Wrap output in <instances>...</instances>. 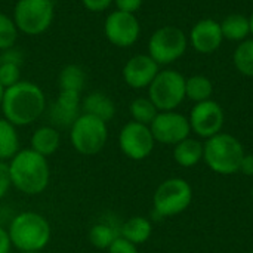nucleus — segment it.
<instances>
[{
    "mask_svg": "<svg viewBox=\"0 0 253 253\" xmlns=\"http://www.w3.org/2000/svg\"><path fill=\"white\" fill-rule=\"evenodd\" d=\"M148 98L159 111H173L185 99V77L176 70H160L148 86Z\"/></svg>",
    "mask_w": 253,
    "mask_h": 253,
    "instance_id": "7",
    "label": "nucleus"
},
{
    "mask_svg": "<svg viewBox=\"0 0 253 253\" xmlns=\"http://www.w3.org/2000/svg\"><path fill=\"white\" fill-rule=\"evenodd\" d=\"M19 150H21V139H19L18 127L1 116L0 117V160L9 162Z\"/></svg>",
    "mask_w": 253,
    "mask_h": 253,
    "instance_id": "23",
    "label": "nucleus"
},
{
    "mask_svg": "<svg viewBox=\"0 0 253 253\" xmlns=\"http://www.w3.org/2000/svg\"><path fill=\"white\" fill-rule=\"evenodd\" d=\"M21 67L12 62H0V84L7 89L21 82Z\"/></svg>",
    "mask_w": 253,
    "mask_h": 253,
    "instance_id": "29",
    "label": "nucleus"
},
{
    "mask_svg": "<svg viewBox=\"0 0 253 253\" xmlns=\"http://www.w3.org/2000/svg\"><path fill=\"white\" fill-rule=\"evenodd\" d=\"M129 113H130V117L133 122L150 126L153 123V120L156 119V116L159 114V110L151 102V99L148 96L147 98L141 96V98H135L130 102Z\"/></svg>",
    "mask_w": 253,
    "mask_h": 253,
    "instance_id": "27",
    "label": "nucleus"
},
{
    "mask_svg": "<svg viewBox=\"0 0 253 253\" xmlns=\"http://www.w3.org/2000/svg\"><path fill=\"white\" fill-rule=\"evenodd\" d=\"M107 253H139L138 252V246L130 243L129 240H126L125 237L119 236L111 246L107 249Z\"/></svg>",
    "mask_w": 253,
    "mask_h": 253,
    "instance_id": "30",
    "label": "nucleus"
},
{
    "mask_svg": "<svg viewBox=\"0 0 253 253\" xmlns=\"http://www.w3.org/2000/svg\"><path fill=\"white\" fill-rule=\"evenodd\" d=\"M47 108L46 96L42 87L33 82L21 80L16 84L4 89L1 113L16 127L36 123Z\"/></svg>",
    "mask_w": 253,
    "mask_h": 253,
    "instance_id": "1",
    "label": "nucleus"
},
{
    "mask_svg": "<svg viewBox=\"0 0 253 253\" xmlns=\"http://www.w3.org/2000/svg\"><path fill=\"white\" fill-rule=\"evenodd\" d=\"M203 160L208 168L218 175H234L240 170L245 157L243 144L233 135L219 132L203 144Z\"/></svg>",
    "mask_w": 253,
    "mask_h": 253,
    "instance_id": "4",
    "label": "nucleus"
},
{
    "mask_svg": "<svg viewBox=\"0 0 253 253\" xmlns=\"http://www.w3.org/2000/svg\"><path fill=\"white\" fill-rule=\"evenodd\" d=\"M188 47V36L178 27L157 28L148 40V55L159 64L168 65L184 56Z\"/></svg>",
    "mask_w": 253,
    "mask_h": 253,
    "instance_id": "9",
    "label": "nucleus"
},
{
    "mask_svg": "<svg viewBox=\"0 0 253 253\" xmlns=\"http://www.w3.org/2000/svg\"><path fill=\"white\" fill-rule=\"evenodd\" d=\"M61 147V133L59 129H56L52 125H43L39 126L30 136V147L33 151L43 157L53 156Z\"/></svg>",
    "mask_w": 253,
    "mask_h": 253,
    "instance_id": "17",
    "label": "nucleus"
},
{
    "mask_svg": "<svg viewBox=\"0 0 253 253\" xmlns=\"http://www.w3.org/2000/svg\"><path fill=\"white\" fill-rule=\"evenodd\" d=\"M213 84L209 77L196 74L185 79V98L193 101L194 104L212 99Z\"/></svg>",
    "mask_w": 253,
    "mask_h": 253,
    "instance_id": "25",
    "label": "nucleus"
},
{
    "mask_svg": "<svg viewBox=\"0 0 253 253\" xmlns=\"http://www.w3.org/2000/svg\"><path fill=\"white\" fill-rule=\"evenodd\" d=\"M82 113L101 119L108 123L116 116V104L114 101L104 92H90L82 99Z\"/></svg>",
    "mask_w": 253,
    "mask_h": 253,
    "instance_id": "18",
    "label": "nucleus"
},
{
    "mask_svg": "<svg viewBox=\"0 0 253 253\" xmlns=\"http://www.w3.org/2000/svg\"><path fill=\"white\" fill-rule=\"evenodd\" d=\"M82 114V93L59 90L55 101L47 108L49 125L56 129H70Z\"/></svg>",
    "mask_w": 253,
    "mask_h": 253,
    "instance_id": "14",
    "label": "nucleus"
},
{
    "mask_svg": "<svg viewBox=\"0 0 253 253\" xmlns=\"http://www.w3.org/2000/svg\"><path fill=\"white\" fill-rule=\"evenodd\" d=\"M251 253H253V251H252V252H251Z\"/></svg>",
    "mask_w": 253,
    "mask_h": 253,
    "instance_id": "41",
    "label": "nucleus"
},
{
    "mask_svg": "<svg viewBox=\"0 0 253 253\" xmlns=\"http://www.w3.org/2000/svg\"><path fill=\"white\" fill-rule=\"evenodd\" d=\"M160 65L148 55L138 53L123 67V80L132 89H145L159 74Z\"/></svg>",
    "mask_w": 253,
    "mask_h": 253,
    "instance_id": "15",
    "label": "nucleus"
},
{
    "mask_svg": "<svg viewBox=\"0 0 253 253\" xmlns=\"http://www.w3.org/2000/svg\"><path fill=\"white\" fill-rule=\"evenodd\" d=\"M233 62L240 74L253 77V37L239 43L233 53Z\"/></svg>",
    "mask_w": 253,
    "mask_h": 253,
    "instance_id": "26",
    "label": "nucleus"
},
{
    "mask_svg": "<svg viewBox=\"0 0 253 253\" xmlns=\"http://www.w3.org/2000/svg\"><path fill=\"white\" fill-rule=\"evenodd\" d=\"M10 188H12V182H10V176H9L7 162L0 160V200L3 197H6V194L9 193Z\"/></svg>",
    "mask_w": 253,
    "mask_h": 253,
    "instance_id": "31",
    "label": "nucleus"
},
{
    "mask_svg": "<svg viewBox=\"0 0 253 253\" xmlns=\"http://www.w3.org/2000/svg\"><path fill=\"white\" fill-rule=\"evenodd\" d=\"M10 251H12V243L7 228L0 225V253H10Z\"/></svg>",
    "mask_w": 253,
    "mask_h": 253,
    "instance_id": "35",
    "label": "nucleus"
},
{
    "mask_svg": "<svg viewBox=\"0 0 253 253\" xmlns=\"http://www.w3.org/2000/svg\"><path fill=\"white\" fill-rule=\"evenodd\" d=\"M221 31L224 36V40L231 42H243L249 39L251 33V21L249 16L243 13H230L227 15L221 22Z\"/></svg>",
    "mask_w": 253,
    "mask_h": 253,
    "instance_id": "21",
    "label": "nucleus"
},
{
    "mask_svg": "<svg viewBox=\"0 0 253 253\" xmlns=\"http://www.w3.org/2000/svg\"><path fill=\"white\" fill-rule=\"evenodd\" d=\"M0 62H12V64H18V65H22L24 64V55L21 50L15 49L13 46L3 50L0 53Z\"/></svg>",
    "mask_w": 253,
    "mask_h": 253,
    "instance_id": "32",
    "label": "nucleus"
},
{
    "mask_svg": "<svg viewBox=\"0 0 253 253\" xmlns=\"http://www.w3.org/2000/svg\"><path fill=\"white\" fill-rule=\"evenodd\" d=\"M249 21H251V33H252V36H253V12H252V15L249 16Z\"/></svg>",
    "mask_w": 253,
    "mask_h": 253,
    "instance_id": "38",
    "label": "nucleus"
},
{
    "mask_svg": "<svg viewBox=\"0 0 253 253\" xmlns=\"http://www.w3.org/2000/svg\"><path fill=\"white\" fill-rule=\"evenodd\" d=\"M108 141V123L82 113L70 127L71 147L82 156H95Z\"/></svg>",
    "mask_w": 253,
    "mask_h": 253,
    "instance_id": "6",
    "label": "nucleus"
},
{
    "mask_svg": "<svg viewBox=\"0 0 253 253\" xmlns=\"http://www.w3.org/2000/svg\"><path fill=\"white\" fill-rule=\"evenodd\" d=\"M205 147L194 138H187L173 147V159L181 168H193L203 160Z\"/></svg>",
    "mask_w": 253,
    "mask_h": 253,
    "instance_id": "22",
    "label": "nucleus"
},
{
    "mask_svg": "<svg viewBox=\"0 0 253 253\" xmlns=\"http://www.w3.org/2000/svg\"><path fill=\"white\" fill-rule=\"evenodd\" d=\"M151 234L153 224L145 216H132L120 225V236L136 246L147 243Z\"/></svg>",
    "mask_w": 253,
    "mask_h": 253,
    "instance_id": "20",
    "label": "nucleus"
},
{
    "mask_svg": "<svg viewBox=\"0 0 253 253\" xmlns=\"http://www.w3.org/2000/svg\"><path fill=\"white\" fill-rule=\"evenodd\" d=\"M104 34L111 44L117 47H129L139 39L141 25L135 13L114 10L105 19Z\"/></svg>",
    "mask_w": 253,
    "mask_h": 253,
    "instance_id": "13",
    "label": "nucleus"
},
{
    "mask_svg": "<svg viewBox=\"0 0 253 253\" xmlns=\"http://www.w3.org/2000/svg\"><path fill=\"white\" fill-rule=\"evenodd\" d=\"M84 84H86V73L80 65L68 64L59 71V76H58L59 90L82 93L84 89Z\"/></svg>",
    "mask_w": 253,
    "mask_h": 253,
    "instance_id": "24",
    "label": "nucleus"
},
{
    "mask_svg": "<svg viewBox=\"0 0 253 253\" xmlns=\"http://www.w3.org/2000/svg\"><path fill=\"white\" fill-rule=\"evenodd\" d=\"M188 122L191 126V132H194L200 138L209 139L222 130L225 114H224L222 107L216 101L208 99V101L194 104V107L191 108Z\"/></svg>",
    "mask_w": 253,
    "mask_h": 253,
    "instance_id": "12",
    "label": "nucleus"
},
{
    "mask_svg": "<svg viewBox=\"0 0 253 253\" xmlns=\"http://www.w3.org/2000/svg\"><path fill=\"white\" fill-rule=\"evenodd\" d=\"M19 253H43V252H19Z\"/></svg>",
    "mask_w": 253,
    "mask_h": 253,
    "instance_id": "39",
    "label": "nucleus"
},
{
    "mask_svg": "<svg viewBox=\"0 0 253 253\" xmlns=\"http://www.w3.org/2000/svg\"><path fill=\"white\" fill-rule=\"evenodd\" d=\"M53 15L55 4L52 0H18L12 19L18 31L27 36H37L50 27Z\"/></svg>",
    "mask_w": 253,
    "mask_h": 253,
    "instance_id": "8",
    "label": "nucleus"
},
{
    "mask_svg": "<svg viewBox=\"0 0 253 253\" xmlns=\"http://www.w3.org/2000/svg\"><path fill=\"white\" fill-rule=\"evenodd\" d=\"M114 0H82L83 6L90 12H102L110 7Z\"/></svg>",
    "mask_w": 253,
    "mask_h": 253,
    "instance_id": "34",
    "label": "nucleus"
},
{
    "mask_svg": "<svg viewBox=\"0 0 253 253\" xmlns=\"http://www.w3.org/2000/svg\"><path fill=\"white\" fill-rule=\"evenodd\" d=\"M7 233L12 248L18 252H43L52 239V227L47 218L33 211L13 215Z\"/></svg>",
    "mask_w": 253,
    "mask_h": 253,
    "instance_id": "3",
    "label": "nucleus"
},
{
    "mask_svg": "<svg viewBox=\"0 0 253 253\" xmlns=\"http://www.w3.org/2000/svg\"><path fill=\"white\" fill-rule=\"evenodd\" d=\"M12 187L24 196L42 194L50 182V166L46 157L31 148H21L9 162Z\"/></svg>",
    "mask_w": 253,
    "mask_h": 253,
    "instance_id": "2",
    "label": "nucleus"
},
{
    "mask_svg": "<svg viewBox=\"0 0 253 253\" xmlns=\"http://www.w3.org/2000/svg\"><path fill=\"white\" fill-rule=\"evenodd\" d=\"M156 141L151 133L150 126L136 123L133 120L127 122L119 133V148L130 160L141 162L151 156Z\"/></svg>",
    "mask_w": 253,
    "mask_h": 253,
    "instance_id": "10",
    "label": "nucleus"
},
{
    "mask_svg": "<svg viewBox=\"0 0 253 253\" xmlns=\"http://www.w3.org/2000/svg\"><path fill=\"white\" fill-rule=\"evenodd\" d=\"M224 42V36L221 31V25L216 19L203 18L197 21L188 34V43L199 53H213L221 47Z\"/></svg>",
    "mask_w": 253,
    "mask_h": 253,
    "instance_id": "16",
    "label": "nucleus"
},
{
    "mask_svg": "<svg viewBox=\"0 0 253 253\" xmlns=\"http://www.w3.org/2000/svg\"><path fill=\"white\" fill-rule=\"evenodd\" d=\"M193 202V188L182 178L165 179L153 194V212L157 218L176 216Z\"/></svg>",
    "mask_w": 253,
    "mask_h": 253,
    "instance_id": "5",
    "label": "nucleus"
},
{
    "mask_svg": "<svg viewBox=\"0 0 253 253\" xmlns=\"http://www.w3.org/2000/svg\"><path fill=\"white\" fill-rule=\"evenodd\" d=\"M142 1L144 0H114V4H116L117 10L127 12V13H136L141 9Z\"/></svg>",
    "mask_w": 253,
    "mask_h": 253,
    "instance_id": "33",
    "label": "nucleus"
},
{
    "mask_svg": "<svg viewBox=\"0 0 253 253\" xmlns=\"http://www.w3.org/2000/svg\"><path fill=\"white\" fill-rule=\"evenodd\" d=\"M120 225L113 218H105L95 222L87 234L89 243L99 251H107L111 243L120 236Z\"/></svg>",
    "mask_w": 253,
    "mask_h": 253,
    "instance_id": "19",
    "label": "nucleus"
},
{
    "mask_svg": "<svg viewBox=\"0 0 253 253\" xmlns=\"http://www.w3.org/2000/svg\"><path fill=\"white\" fill-rule=\"evenodd\" d=\"M3 96H4V87L0 84V108H1V102H3Z\"/></svg>",
    "mask_w": 253,
    "mask_h": 253,
    "instance_id": "37",
    "label": "nucleus"
},
{
    "mask_svg": "<svg viewBox=\"0 0 253 253\" xmlns=\"http://www.w3.org/2000/svg\"><path fill=\"white\" fill-rule=\"evenodd\" d=\"M151 133L156 142L165 145H176L181 141L190 138L191 126L188 117L178 111H159L153 123L150 125Z\"/></svg>",
    "mask_w": 253,
    "mask_h": 253,
    "instance_id": "11",
    "label": "nucleus"
},
{
    "mask_svg": "<svg viewBox=\"0 0 253 253\" xmlns=\"http://www.w3.org/2000/svg\"><path fill=\"white\" fill-rule=\"evenodd\" d=\"M18 39V28L13 19L0 12V52L15 46Z\"/></svg>",
    "mask_w": 253,
    "mask_h": 253,
    "instance_id": "28",
    "label": "nucleus"
},
{
    "mask_svg": "<svg viewBox=\"0 0 253 253\" xmlns=\"http://www.w3.org/2000/svg\"><path fill=\"white\" fill-rule=\"evenodd\" d=\"M252 200H253V185H252Z\"/></svg>",
    "mask_w": 253,
    "mask_h": 253,
    "instance_id": "40",
    "label": "nucleus"
},
{
    "mask_svg": "<svg viewBox=\"0 0 253 253\" xmlns=\"http://www.w3.org/2000/svg\"><path fill=\"white\" fill-rule=\"evenodd\" d=\"M239 172H243L248 176H253V154H245Z\"/></svg>",
    "mask_w": 253,
    "mask_h": 253,
    "instance_id": "36",
    "label": "nucleus"
}]
</instances>
